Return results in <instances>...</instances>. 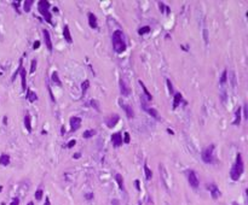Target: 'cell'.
Masks as SVG:
<instances>
[{"label": "cell", "instance_id": "18", "mask_svg": "<svg viewBox=\"0 0 248 205\" xmlns=\"http://www.w3.org/2000/svg\"><path fill=\"white\" fill-rule=\"evenodd\" d=\"M24 127L28 130V133H32V122H30V116L29 114H27L24 116Z\"/></svg>", "mask_w": 248, "mask_h": 205}, {"label": "cell", "instance_id": "39", "mask_svg": "<svg viewBox=\"0 0 248 205\" xmlns=\"http://www.w3.org/2000/svg\"><path fill=\"white\" fill-rule=\"evenodd\" d=\"M75 144H76V140H70V141L68 142L67 147H68V148H72V147H74V146H75Z\"/></svg>", "mask_w": 248, "mask_h": 205}, {"label": "cell", "instance_id": "3", "mask_svg": "<svg viewBox=\"0 0 248 205\" xmlns=\"http://www.w3.org/2000/svg\"><path fill=\"white\" fill-rule=\"evenodd\" d=\"M39 5V12L41 13V16L44 17V19L46 20L47 23H52V16L51 13H50V3L47 1V0H40V1L38 3Z\"/></svg>", "mask_w": 248, "mask_h": 205}, {"label": "cell", "instance_id": "10", "mask_svg": "<svg viewBox=\"0 0 248 205\" xmlns=\"http://www.w3.org/2000/svg\"><path fill=\"white\" fill-rule=\"evenodd\" d=\"M120 91H121V94L125 95V97H128L130 93H131V88L127 86L125 80H122V79L120 80Z\"/></svg>", "mask_w": 248, "mask_h": 205}, {"label": "cell", "instance_id": "2", "mask_svg": "<svg viewBox=\"0 0 248 205\" xmlns=\"http://www.w3.org/2000/svg\"><path fill=\"white\" fill-rule=\"evenodd\" d=\"M243 169H245V165H243V161H242V155L241 153H237L236 163L232 165L231 170H230V177L234 181H237L241 177L242 174H243Z\"/></svg>", "mask_w": 248, "mask_h": 205}, {"label": "cell", "instance_id": "17", "mask_svg": "<svg viewBox=\"0 0 248 205\" xmlns=\"http://www.w3.org/2000/svg\"><path fill=\"white\" fill-rule=\"evenodd\" d=\"M182 99H183V95H182V93H176V94H174V99H173V110L178 107V105L180 104Z\"/></svg>", "mask_w": 248, "mask_h": 205}, {"label": "cell", "instance_id": "51", "mask_svg": "<svg viewBox=\"0 0 248 205\" xmlns=\"http://www.w3.org/2000/svg\"><path fill=\"white\" fill-rule=\"evenodd\" d=\"M7 123V117H4V124H6Z\"/></svg>", "mask_w": 248, "mask_h": 205}, {"label": "cell", "instance_id": "31", "mask_svg": "<svg viewBox=\"0 0 248 205\" xmlns=\"http://www.w3.org/2000/svg\"><path fill=\"white\" fill-rule=\"evenodd\" d=\"M226 80H227V71L224 70V71H223V74H221V77L219 80V83L220 85H224L225 82H226Z\"/></svg>", "mask_w": 248, "mask_h": 205}, {"label": "cell", "instance_id": "54", "mask_svg": "<svg viewBox=\"0 0 248 205\" xmlns=\"http://www.w3.org/2000/svg\"><path fill=\"white\" fill-rule=\"evenodd\" d=\"M1 205H5V204H4V203H1Z\"/></svg>", "mask_w": 248, "mask_h": 205}, {"label": "cell", "instance_id": "33", "mask_svg": "<svg viewBox=\"0 0 248 205\" xmlns=\"http://www.w3.org/2000/svg\"><path fill=\"white\" fill-rule=\"evenodd\" d=\"M166 83H167V87H168V91H170V93H171V94H174V91H173V86H172V82H171V80H168V79H167V80H166Z\"/></svg>", "mask_w": 248, "mask_h": 205}, {"label": "cell", "instance_id": "41", "mask_svg": "<svg viewBox=\"0 0 248 205\" xmlns=\"http://www.w3.org/2000/svg\"><path fill=\"white\" fill-rule=\"evenodd\" d=\"M39 47H40V41L37 40V41L34 42V45H33V48H34V50H38Z\"/></svg>", "mask_w": 248, "mask_h": 205}, {"label": "cell", "instance_id": "35", "mask_svg": "<svg viewBox=\"0 0 248 205\" xmlns=\"http://www.w3.org/2000/svg\"><path fill=\"white\" fill-rule=\"evenodd\" d=\"M35 69H37V59H33L32 63H30V73H34Z\"/></svg>", "mask_w": 248, "mask_h": 205}, {"label": "cell", "instance_id": "47", "mask_svg": "<svg viewBox=\"0 0 248 205\" xmlns=\"http://www.w3.org/2000/svg\"><path fill=\"white\" fill-rule=\"evenodd\" d=\"M136 187H137L138 191H140V184H139V180H136Z\"/></svg>", "mask_w": 248, "mask_h": 205}, {"label": "cell", "instance_id": "8", "mask_svg": "<svg viewBox=\"0 0 248 205\" xmlns=\"http://www.w3.org/2000/svg\"><path fill=\"white\" fill-rule=\"evenodd\" d=\"M111 142H113V145L115 147H120L121 145H122V134H121L120 132L115 133V134L111 135Z\"/></svg>", "mask_w": 248, "mask_h": 205}, {"label": "cell", "instance_id": "4", "mask_svg": "<svg viewBox=\"0 0 248 205\" xmlns=\"http://www.w3.org/2000/svg\"><path fill=\"white\" fill-rule=\"evenodd\" d=\"M213 152H214V145H211L207 148H205V151L202 152V161L207 164H211L214 162V156H213Z\"/></svg>", "mask_w": 248, "mask_h": 205}, {"label": "cell", "instance_id": "6", "mask_svg": "<svg viewBox=\"0 0 248 205\" xmlns=\"http://www.w3.org/2000/svg\"><path fill=\"white\" fill-rule=\"evenodd\" d=\"M120 121V117L116 115V114H114V115H110V116H108L107 118H105V126H107L108 128H114L116 124H118V122Z\"/></svg>", "mask_w": 248, "mask_h": 205}, {"label": "cell", "instance_id": "34", "mask_svg": "<svg viewBox=\"0 0 248 205\" xmlns=\"http://www.w3.org/2000/svg\"><path fill=\"white\" fill-rule=\"evenodd\" d=\"M91 106L94 107V109L97 110V111H99V102H98L97 100H96V99H92V100H91Z\"/></svg>", "mask_w": 248, "mask_h": 205}, {"label": "cell", "instance_id": "16", "mask_svg": "<svg viewBox=\"0 0 248 205\" xmlns=\"http://www.w3.org/2000/svg\"><path fill=\"white\" fill-rule=\"evenodd\" d=\"M115 180H116V182H118V184H119V187H120L121 191H125V184H124V177H122V175H121V174H116V175H115Z\"/></svg>", "mask_w": 248, "mask_h": 205}, {"label": "cell", "instance_id": "26", "mask_svg": "<svg viewBox=\"0 0 248 205\" xmlns=\"http://www.w3.org/2000/svg\"><path fill=\"white\" fill-rule=\"evenodd\" d=\"M139 85H140V87H142V88H143V91H144V94H145V97H146V99H148V100H151V99H153V97H151V94L149 93V91L146 89L145 85H144L140 80H139Z\"/></svg>", "mask_w": 248, "mask_h": 205}, {"label": "cell", "instance_id": "11", "mask_svg": "<svg viewBox=\"0 0 248 205\" xmlns=\"http://www.w3.org/2000/svg\"><path fill=\"white\" fill-rule=\"evenodd\" d=\"M208 189H209L211 196H212V198H213V199H218L220 197V191H219V188L217 187V184L211 183L209 186H208Z\"/></svg>", "mask_w": 248, "mask_h": 205}, {"label": "cell", "instance_id": "20", "mask_svg": "<svg viewBox=\"0 0 248 205\" xmlns=\"http://www.w3.org/2000/svg\"><path fill=\"white\" fill-rule=\"evenodd\" d=\"M27 99H28L30 102H34L35 100L38 99V95L35 94L32 89H29V88H28V91H27Z\"/></svg>", "mask_w": 248, "mask_h": 205}, {"label": "cell", "instance_id": "40", "mask_svg": "<svg viewBox=\"0 0 248 205\" xmlns=\"http://www.w3.org/2000/svg\"><path fill=\"white\" fill-rule=\"evenodd\" d=\"M47 89H49V93H50V97H51L52 101L55 102V101H56V99H55V97H53V93H52V91H51V87H50L49 85H47Z\"/></svg>", "mask_w": 248, "mask_h": 205}, {"label": "cell", "instance_id": "23", "mask_svg": "<svg viewBox=\"0 0 248 205\" xmlns=\"http://www.w3.org/2000/svg\"><path fill=\"white\" fill-rule=\"evenodd\" d=\"M34 4L33 0H26V1L23 3V10L24 12H29L30 9H32V5Z\"/></svg>", "mask_w": 248, "mask_h": 205}, {"label": "cell", "instance_id": "13", "mask_svg": "<svg viewBox=\"0 0 248 205\" xmlns=\"http://www.w3.org/2000/svg\"><path fill=\"white\" fill-rule=\"evenodd\" d=\"M63 36H64V40L67 41L68 44H72L73 42V38H72V35H70L69 25H67V24L64 25V29H63Z\"/></svg>", "mask_w": 248, "mask_h": 205}, {"label": "cell", "instance_id": "42", "mask_svg": "<svg viewBox=\"0 0 248 205\" xmlns=\"http://www.w3.org/2000/svg\"><path fill=\"white\" fill-rule=\"evenodd\" d=\"M10 205H19V199H18V198H15Z\"/></svg>", "mask_w": 248, "mask_h": 205}, {"label": "cell", "instance_id": "48", "mask_svg": "<svg viewBox=\"0 0 248 205\" xmlns=\"http://www.w3.org/2000/svg\"><path fill=\"white\" fill-rule=\"evenodd\" d=\"M45 205H51V203H50V198H49V197L45 198Z\"/></svg>", "mask_w": 248, "mask_h": 205}, {"label": "cell", "instance_id": "7", "mask_svg": "<svg viewBox=\"0 0 248 205\" xmlns=\"http://www.w3.org/2000/svg\"><path fill=\"white\" fill-rule=\"evenodd\" d=\"M70 132H76L81 126V118L80 117H72L70 118Z\"/></svg>", "mask_w": 248, "mask_h": 205}, {"label": "cell", "instance_id": "22", "mask_svg": "<svg viewBox=\"0 0 248 205\" xmlns=\"http://www.w3.org/2000/svg\"><path fill=\"white\" fill-rule=\"evenodd\" d=\"M96 133H97V132H96L94 129H87V130L84 132L82 138H84V139H90V138H92V136L96 135Z\"/></svg>", "mask_w": 248, "mask_h": 205}, {"label": "cell", "instance_id": "1", "mask_svg": "<svg viewBox=\"0 0 248 205\" xmlns=\"http://www.w3.org/2000/svg\"><path fill=\"white\" fill-rule=\"evenodd\" d=\"M113 48L116 53H122L126 51V42L121 30H115L113 33Z\"/></svg>", "mask_w": 248, "mask_h": 205}, {"label": "cell", "instance_id": "53", "mask_svg": "<svg viewBox=\"0 0 248 205\" xmlns=\"http://www.w3.org/2000/svg\"><path fill=\"white\" fill-rule=\"evenodd\" d=\"M232 205H240V204H237V203L235 202V203H232Z\"/></svg>", "mask_w": 248, "mask_h": 205}, {"label": "cell", "instance_id": "36", "mask_svg": "<svg viewBox=\"0 0 248 205\" xmlns=\"http://www.w3.org/2000/svg\"><path fill=\"white\" fill-rule=\"evenodd\" d=\"M122 141H124L125 144H130V141H131V138H130V134H128L127 132H126L125 134H124V140H122Z\"/></svg>", "mask_w": 248, "mask_h": 205}, {"label": "cell", "instance_id": "28", "mask_svg": "<svg viewBox=\"0 0 248 205\" xmlns=\"http://www.w3.org/2000/svg\"><path fill=\"white\" fill-rule=\"evenodd\" d=\"M88 87H90V81H88V80H85V81L82 82V85H81V89H82V94H84V95L86 94V92H87Z\"/></svg>", "mask_w": 248, "mask_h": 205}, {"label": "cell", "instance_id": "27", "mask_svg": "<svg viewBox=\"0 0 248 205\" xmlns=\"http://www.w3.org/2000/svg\"><path fill=\"white\" fill-rule=\"evenodd\" d=\"M51 79H52V81L55 82L56 85H58V86L62 85V83H61L59 77H58V73H57V71H53V73H52V76H51Z\"/></svg>", "mask_w": 248, "mask_h": 205}, {"label": "cell", "instance_id": "12", "mask_svg": "<svg viewBox=\"0 0 248 205\" xmlns=\"http://www.w3.org/2000/svg\"><path fill=\"white\" fill-rule=\"evenodd\" d=\"M120 106L124 109V111L126 112V115H127L128 118H133V117H134V114H133V109H132V107H131L130 105L124 104V101H122V100H120Z\"/></svg>", "mask_w": 248, "mask_h": 205}, {"label": "cell", "instance_id": "52", "mask_svg": "<svg viewBox=\"0 0 248 205\" xmlns=\"http://www.w3.org/2000/svg\"><path fill=\"white\" fill-rule=\"evenodd\" d=\"M27 205H34V204H33V202H29V203H28Z\"/></svg>", "mask_w": 248, "mask_h": 205}, {"label": "cell", "instance_id": "37", "mask_svg": "<svg viewBox=\"0 0 248 205\" xmlns=\"http://www.w3.org/2000/svg\"><path fill=\"white\" fill-rule=\"evenodd\" d=\"M243 117H245V120L248 118V106H247V104L243 105Z\"/></svg>", "mask_w": 248, "mask_h": 205}, {"label": "cell", "instance_id": "19", "mask_svg": "<svg viewBox=\"0 0 248 205\" xmlns=\"http://www.w3.org/2000/svg\"><path fill=\"white\" fill-rule=\"evenodd\" d=\"M241 109L239 107L236 111H235V120H234V122H232V124L234 126H239L240 124V122H241Z\"/></svg>", "mask_w": 248, "mask_h": 205}, {"label": "cell", "instance_id": "50", "mask_svg": "<svg viewBox=\"0 0 248 205\" xmlns=\"http://www.w3.org/2000/svg\"><path fill=\"white\" fill-rule=\"evenodd\" d=\"M167 132H168V133H170V134H172V135H173V134H174V132H173V130H171V129H167Z\"/></svg>", "mask_w": 248, "mask_h": 205}, {"label": "cell", "instance_id": "43", "mask_svg": "<svg viewBox=\"0 0 248 205\" xmlns=\"http://www.w3.org/2000/svg\"><path fill=\"white\" fill-rule=\"evenodd\" d=\"M159 6H160V11H161V12H164V11H165L166 5H165L164 3H159Z\"/></svg>", "mask_w": 248, "mask_h": 205}, {"label": "cell", "instance_id": "46", "mask_svg": "<svg viewBox=\"0 0 248 205\" xmlns=\"http://www.w3.org/2000/svg\"><path fill=\"white\" fill-rule=\"evenodd\" d=\"M73 157H74V159H79V158L81 157V153H79V152H78V153H75V155H74Z\"/></svg>", "mask_w": 248, "mask_h": 205}, {"label": "cell", "instance_id": "45", "mask_svg": "<svg viewBox=\"0 0 248 205\" xmlns=\"http://www.w3.org/2000/svg\"><path fill=\"white\" fill-rule=\"evenodd\" d=\"M12 5H13V7L17 10V12L19 13V11H18V5H19V3H18V1H17V3H12Z\"/></svg>", "mask_w": 248, "mask_h": 205}, {"label": "cell", "instance_id": "21", "mask_svg": "<svg viewBox=\"0 0 248 205\" xmlns=\"http://www.w3.org/2000/svg\"><path fill=\"white\" fill-rule=\"evenodd\" d=\"M0 164L4 167H6L10 164V156L9 155H1L0 156Z\"/></svg>", "mask_w": 248, "mask_h": 205}, {"label": "cell", "instance_id": "49", "mask_svg": "<svg viewBox=\"0 0 248 205\" xmlns=\"http://www.w3.org/2000/svg\"><path fill=\"white\" fill-rule=\"evenodd\" d=\"M61 134H62V135L65 134V128H64V126H62V128H61Z\"/></svg>", "mask_w": 248, "mask_h": 205}, {"label": "cell", "instance_id": "30", "mask_svg": "<svg viewBox=\"0 0 248 205\" xmlns=\"http://www.w3.org/2000/svg\"><path fill=\"white\" fill-rule=\"evenodd\" d=\"M145 110L148 111V114H149L150 116H153L154 118H156V120L159 118V114H158V111H156L155 109H145Z\"/></svg>", "mask_w": 248, "mask_h": 205}, {"label": "cell", "instance_id": "15", "mask_svg": "<svg viewBox=\"0 0 248 205\" xmlns=\"http://www.w3.org/2000/svg\"><path fill=\"white\" fill-rule=\"evenodd\" d=\"M26 74H27L26 69H24V68H22V70H21V73H19V75H21V81H22V89H23V91L26 89V87H27V77H26Z\"/></svg>", "mask_w": 248, "mask_h": 205}, {"label": "cell", "instance_id": "29", "mask_svg": "<svg viewBox=\"0 0 248 205\" xmlns=\"http://www.w3.org/2000/svg\"><path fill=\"white\" fill-rule=\"evenodd\" d=\"M150 30H151V28L149 27V25H146V27H143V28L138 29V34H139V35H144V34H148V33H150Z\"/></svg>", "mask_w": 248, "mask_h": 205}, {"label": "cell", "instance_id": "38", "mask_svg": "<svg viewBox=\"0 0 248 205\" xmlns=\"http://www.w3.org/2000/svg\"><path fill=\"white\" fill-rule=\"evenodd\" d=\"M203 39H205V42L208 44V32H207V29L203 30Z\"/></svg>", "mask_w": 248, "mask_h": 205}, {"label": "cell", "instance_id": "24", "mask_svg": "<svg viewBox=\"0 0 248 205\" xmlns=\"http://www.w3.org/2000/svg\"><path fill=\"white\" fill-rule=\"evenodd\" d=\"M23 58H21L19 59V66H18V69L15 71L13 73V75H12V77H11V81H15V79L17 77V75H19V73H21V70H22V68H23Z\"/></svg>", "mask_w": 248, "mask_h": 205}, {"label": "cell", "instance_id": "5", "mask_svg": "<svg viewBox=\"0 0 248 205\" xmlns=\"http://www.w3.org/2000/svg\"><path fill=\"white\" fill-rule=\"evenodd\" d=\"M188 180H189V184L194 189L199 188V184H200V181H199V177H197L196 173L194 170H190L189 171V176H188Z\"/></svg>", "mask_w": 248, "mask_h": 205}, {"label": "cell", "instance_id": "25", "mask_svg": "<svg viewBox=\"0 0 248 205\" xmlns=\"http://www.w3.org/2000/svg\"><path fill=\"white\" fill-rule=\"evenodd\" d=\"M144 173H145V177L146 180H151V177H153V173H151V170L149 169L148 164L144 163Z\"/></svg>", "mask_w": 248, "mask_h": 205}, {"label": "cell", "instance_id": "9", "mask_svg": "<svg viewBox=\"0 0 248 205\" xmlns=\"http://www.w3.org/2000/svg\"><path fill=\"white\" fill-rule=\"evenodd\" d=\"M43 34H44V40H45V45L49 51H52V41H51V35H50L49 30L47 29H44L43 30Z\"/></svg>", "mask_w": 248, "mask_h": 205}, {"label": "cell", "instance_id": "14", "mask_svg": "<svg viewBox=\"0 0 248 205\" xmlns=\"http://www.w3.org/2000/svg\"><path fill=\"white\" fill-rule=\"evenodd\" d=\"M87 16H88V24H90V27H91V28H93V29H96V28L98 27L97 17H96L92 12H88Z\"/></svg>", "mask_w": 248, "mask_h": 205}, {"label": "cell", "instance_id": "32", "mask_svg": "<svg viewBox=\"0 0 248 205\" xmlns=\"http://www.w3.org/2000/svg\"><path fill=\"white\" fill-rule=\"evenodd\" d=\"M43 196H44V192H43V189H37V192H35V199L37 200H41L43 199Z\"/></svg>", "mask_w": 248, "mask_h": 205}, {"label": "cell", "instance_id": "44", "mask_svg": "<svg viewBox=\"0 0 248 205\" xmlns=\"http://www.w3.org/2000/svg\"><path fill=\"white\" fill-rule=\"evenodd\" d=\"M85 198L87 199V200H91V199L93 198V193H87V194L85 196Z\"/></svg>", "mask_w": 248, "mask_h": 205}]
</instances>
